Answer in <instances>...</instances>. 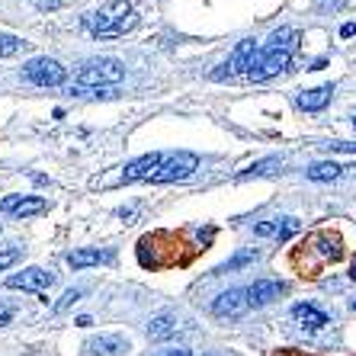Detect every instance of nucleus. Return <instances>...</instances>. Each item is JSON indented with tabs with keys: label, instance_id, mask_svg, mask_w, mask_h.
I'll use <instances>...</instances> for the list:
<instances>
[{
	"label": "nucleus",
	"instance_id": "obj_7",
	"mask_svg": "<svg viewBox=\"0 0 356 356\" xmlns=\"http://www.w3.org/2000/svg\"><path fill=\"white\" fill-rule=\"evenodd\" d=\"M161 161H164V154H158V151H151V154H141V158H135L132 164L119 167V177L109 186H116V183H138V180H151V174L161 167Z\"/></svg>",
	"mask_w": 356,
	"mask_h": 356
},
{
	"label": "nucleus",
	"instance_id": "obj_23",
	"mask_svg": "<svg viewBox=\"0 0 356 356\" xmlns=\"http://www.w3.org/2000/svg\"><path fill=\"white\" fill-rule=\"evenodd\" d=\"M254 234H257V238H280V218H270V222L254 225Z\"/></svg>",
	"mask_w": 356,
	"mask_h": 356
},
{
	"label": "nucleus",
	"instance_id": "obj_13",
	"mask_svg": "<svg viewBox=\"0 0 356 356\" xmlns=\"http://www.w3.org/2000/svg\"><path fill=\"white\" fill-rule=\"evenodd\" d=\"M334 97V87L331 83H324V87H315V90H302L296 97V106L298 109H305V113H321L327 103H331Z\"/></svg>",
	"mask_w": 356,
	"mask_h": 356
},
{
	"label": "nucleus",
	"instance_id": "obj_20",
	"mask_svg": "<svg viewBox=\"0 0 356 356\" xmlns=\"http://www.w3.org/2000/svg\"><path fill=\"white\" fill-rule=\"evenodd\" d=\"M257 260V250L254 248H248V250H238L232 260H225L222 266H218V273H232V270H241V266H248V264H254Z\"/></svg>",
	"mask_w": 356,
	"mask_h": 356
},
{
	"label": "nucleus",
	"instance_id": "obj_11",
	"mask_svg": "<svg viewBox=\"0 0 356 356\" xmlns=\"http://www.w3.org/2000/svg\"><path fill=\"white\" fill-rule=\"evenodd\" d=\"M83 350H87V356H122L129 350V340L119 334H99V337L87 340Z\"/></svg>",
	"mask_w": 356,
	"mask_h": 356
},
{
	"label": "nucleus",
	"instance_id": "obj_18",
	"mask_svg": "<svg viewBox=\"0 0 356 356\" xmlns=\"http://www.w3.org/2000/svg\"><path fill=\"white\" fill-rule=\"evenodd\" d=\"M174 331H177V318L174 315H158V318H151V324H148V337L151 340H167Z\"/></svg>",
	"mask_w": 356,
	"mask_h": 356
},
{
	"label": "nucleus",
	"instance_id": "obj_32",
	"mask_svg": "<svg viewBox=\"0 0 356 356\" xmlns=\"http://www.w3.org/2000/svg\"><path fill=\"white\" fill-rule=\"evenodd\" d=\"M74 324H77V327H90V324H93V321H90V315H81V318H77V321H74Z\"/></svg>",
	"mask_w": 356,
	"mask_h": 356
},
{
	"label": "nucleus",
	"instance_id": "obj_12",
	"mask_svg": "<svg viewBox=\"0 0 356 356\" xmlns=\"http://www.w3.org/2000/svg\"><path fill=\"white\" fill-rule=\"evenodd\" d=\"M286 292L280 280H257L254 286H248V298H250V308H264L270 305L273 298H280Z\"/></svg>",
	"mask_w": 356,
	"mask_h": 356
},
{
	"label": "nucleus",
	"instance_id": "obj_27",
	"mask_svg": "<svg viewBox=\"0 0 356 356\" xmlns=\"http://www.w3.org/2000/svg\"><path fill=\"white\" fill-rule=\"evenodd\" d=\"M327 151H343V154H356V141H327Z\"/></svg>",
	"mask_w": 356,
	"mask_h": 356
},
{
	"label": "nucleus",
	"instance_id": "obj_29",
	"mask_svg": "<svg viewBox=\"0 0 356 356\" xmlns=\"http://www.w3.org/2000/svg\"><path fill=\"white\" fill-rule=\"evenodd\" d=\"M67 0H35V7L39 10H58V7H65Z\"/></svg>",
	"mask_w": 356,
	"mask_h": 356
},
{
	"label": "nucleus",
	"instance_id": "obj_6",
	"mask_svg": "<svg viewBox=\"0 0 356 356\" xmlns=\"http://www.w3.org/2000/svg\"><path fill=\"white\" fill-rule=\"evenodd\" d=\"M257 51L260 49H257V42L254 39H241L238 45H234L232 58L212 71V81H225V77H238V74L248 77V71H250V65H254V55H257Z\"/></svg>",
	"mask_w": 356,
	"mask_h": 356
},
{
	"label": "nucleus",
	"instance_id": "obj_5",
	"mask_svg": "<svg viewBox=\"0 0 356 356\" xmlns=\"http://www.w3.org/2000/svg\"><path fill=\"white\" fill-rule=\"evenodd\" d=\"M23 77L33 87H61L67 81V67L55 58H33L23 65Z\"/></svg>",
	"mask_w": 356,
	"mask_h": 356
},
{
	"label": "nucleus",
	"instance_id": "obj_21",
	"mask_svg": "<svg viewBox=\"0 0 356 356\" xmlns=\"http://www.w3.org/2000/svg\"><path fill=\"white\" fill-rule=\"evenodd\" d=\"M26 42L19 35H10V33H0V58H10V55H17L23 49Z\"/></svg>",
	"mask_w": 356,
	"mask_h": 356
},
{
	"label": "nucleus",
	"instance_id": "obj_34",
	"mask_svg": "<svg viewBox=\"0 0 356 356\" xmlns=\"http://www.w3.org/2000/svg\"><path fill=\"white\" fill-rule=\"evenodd\" d=\"M353 129H356V116H353Z\"/></svg>",
	"mask_w": 356,
	"mask_h": 356
},
{
	"label": "nucleus",
	"instance_id": "obj_14",
	"mask_svg": "<svg viewBox=\"0 0 356 356\" xmlns=\"http://www.w3.org/2000/svg\"><path fill=\"white\" fill-rule=\"evenodd\" d=\"M292 318H296L305 331H321V327H327V315H324L318 305H312V302H298V305L292 308Z\"/></svg>",
	"mask_w": 356,
	"mask_h": 356
},
{
	"label": "nucleus",
	"instance_id": "obj_9",
	"mask_svg": "<svg viewBox=\"0 0 356 356\" xmlns=\"http://www.w3.org/2000/svg\"><path fill=\"white\" fill-rule=\"evenodd\" d=\"M250 312V298L248 289H228L212 302V315L216 318H241Z\"/></svg>",
	"mask_w": 356,
	"mask_h": 356
},
{
	"label": "nucleus",
	"instance_id": "obj_8",
	"mask_svg": "<svg viewBox=\"0 0 356 356\" xmlns=\"http://www.w3.org/2000/svg\"><path fill=\"white\" fill-rule=\"evenodd\" d=\"M51 282H55V276H51L49 270H42V266H26L23 273L7 276V289H23V292H39V296H45Z\"/></svg>",
	"mask_w": 356,
	"mask_h": 356
},
{
	"label": "nucleus",
	"instance_id": "obj_17",
	"mask_svg": "<svg viewBox=\"0 0 356 356\" xmlns=\"http://www.w3.org/2000/svg\"><path fill=\"white\" fill-rule=\"evenodd\" d=\"M343 170H347V167L334 164V161H318V164H312L305 170V177L308 180H315V183H327V180H337Z\"/></svg>",
	"mask_w": 356,
	"mask_h": 356
},
{
	"label": "nucleus",
	"instance_id": "obj_4",
	"mask_svg": "<svg viewBox=\"0 0 356 356\" xmlns=\"http://www.w3.org/2000/svg\"><path fill=\"white\" fill-rule=\"evenodd\" d=\"M199 167V158L193 151H177V154H164L161 167L151 174V183H174L193 177V170Z\"/></svg>",
	"mask_w": 356,
	"mask_h": 356
},
{
	"label": "nucleus",
	"instance_id": "obj_25",
	"mask_svg": "<svg viewBox=\"0 0 356 356\" xmlns=\"http://www.w3.org/2000/svg\"><path fill=\"white\" fill-rule=\"evenodd\" d=\"M347 3L350 0H318V10H321V13H340Z\"/></svg>",
	"mask_w": 356,
	"mask_h": 356
},
{
	"label": "nucleus",
	"instance_id": "obj_31",
	"mask_svg": "<svg viewBox=\"0 0 356 356\" xmlns=\"http://www.w3.org/2000/svg\"><path fill=\"white\" fill-rule=\"evenodd\" d=\"M158 356H193L190 350H167V353H158Z\"/></svg>",
	"mask_w": 356,
	"mask_h": 356
},
{
	"label": "nucleus",
	"instance_id": "obj_15",
	"mask_svg": "<svg viewBox=\"0 0 356 356\" xmlns=\"http://www.w3.org/2000/svg\"><path fill=\"white\" fill-rule=\"evenodd\" d=\"M67 266L74 270H83V266H97V264H109L113 260V250H99V248H81L67 254Z\"/></svg>",
	"mask_w": 356,
	"mask_h": 356
},
{
	"label": "nucleus",
	"instance_id": "obj_24",
	"mask_svg": "<svg viewBox=\"0 0 356 356\" xmlns=\"http://www.w3.org/2000/svg\"><path fill=\"white\" fill-rule=\"evenodd\" d=\"M19 257H23V250H19V248H7V250H0V273H3V270H10V266L17 264Z\"/></svg>",
	"mask_w": 356,
	"mask_h": 356
},
{
	"label": "nucleus",
	"instance_id": "obj_2",
	"mask_svg": "<svg viewBox=\"0 0 356 356\" xmlns=\"http://www.w3.org/2000/svg\"><path fill=\"white\" fill-rule=\"evenodd\" d=\"M83 29L97 39H116V35H125L138 23L135 17V10L129 0H106L99 10H90V13H83L81 17Z\"/></svg>",
	"mask_w": 356,
	"mask_h": 356
},
{
	"label": "nucleus",
	"instance_id": "obj_22",
	"mask_svg": "<svg viewBox=\"0 0 356 356\" xmlns=\"http://www.w3.org/2000/svg\"><path fill=\"white\" fill-rule=\"evenodd\" d=\"M81 298H83V289H67L65 296H61L58 302H55V308H51V312H55V315H61L65 308H71L74 302H81Z\"/></svg>",
	"mask_w": 356,
	"mask_h": 356
},
{
	"label": "nucleus",
	"instance_id": "obj_26",
	"mask_svg": "<svg viewBox=\"0 0 356 356\" xmlns=\"http://www.w3.org/2000/svg\"><path fill=\"white\" fill-rule=\"evenodd\" d=\"M296 232H298V222H296V218H282V222H280V241H289Z\"/></svg>",
	"mask_w": 356,
	"mask_h": 356
},
{
	"label": "nucleus",
	"instance_id": "obj_28",
	"mask_svg": "<svg viewBox=\"0 0 356 356\" xmlns=\"http://www.w3.org/2000/svg\"><path fill=\"white\" fill-rule=\"evenodd\" d=\"M13 318H17V308L7 305V302H0V327H3V324H10Z\"/></svg>",
	"mask_w": 356,
	"mask_h": 356
},
{
	"label": "nucleus",
	"instance_id": "obj_35",
	"mask_svg": "<svg viewBox=\"0 0 356 356\" xmlns=\"http://www.w3.org/2000/svg\"><path fill=\"white\" fill-rule=\"evenodd\" d=\"M353 308H356V298H353Z\"/></svg>",
	"mask_w": 356,
	"mask_h": 356
},
{
	"label": "nucleus",
	"instance_id": "obj_19",
	"mask_svg": "<svg viewBox=\"0 0 356 356\" xmlns=\"http://www.w3.org/2000/svg\"><path fill=\"white\" fill-rule=\"evenodd\" d=\"M282 167V158H264L257 161V164H250L248 170H241L238 180H250V177H266V174H273V170H280Z\"/></svg>",
	"mask_w": 356,
	"mask_h": 356
},
{
	"label": "nucleus",
	"instance_id": "obj_1",
	"mask_svg": "<svg viewBox=\"0 0 356 356\" xmlns=\"http://www.w3.org/2000/svg\"><path fill=\"white\" fill-rule=\"evenodd\" d=\"M298 42H302L298 29H276V33L266 39L264 49L254 55L248 81H266V77H276L280 71H286V67L292 65V55L298 51Z\"/></svg>",
	"mask_w": 356,
	"mask_h": 356
},
{
	"label": "nucleus",
	"instance_id": "obj_10",
	"mask_svg": "<svg viewBox=\"0 0 356 356\" xmlns=\"http://www.w3.org/2000/svg\"><path fill=\"white\" fill-rule=\"evenodd\" d=\"M49 209V202L42 196H7L0 199V212H7L13 218H29V216H42Z\"/></svg>",
	"mask_w": 356,
	"mask_h": 356
},
{
	"label": "nucleus",
	"instance_id": "obj_3",
	"mask_svg": "<svg viewBox=\"0 0 356 356\" xmlns=\"http://www.w3.org/2000/svg\"><path fill=\"white\" fill-rule=\"evenodd\" d=\"M122 77H125V65L119 58H90L81 65V71L74 74V83L67 87V93H74V97H90L93 90L116 87Z\"/></svg>",
	"mask_w": 356,
	"mask_h": 356
},
{
	"label": "nucleus",
	"instance_id": "obj_33",
	"mask_svg": "<svg viewBox=\"0 0 356 356\" xmlns=\"http://www.w3.org/2000/svg\"><path fill=\"white\" fill-rule=\"evenodd\" d=\"M350 280H356V257H353V266H350Z\"/></svg>",
	"mask_w": 356,
	"mask_h": 356
},
{
	"label": "nucleus",
	"instance_id": "obj_16",
	"mask_svg": "<svg viewBox=\"0 0 356 356\" xmlns=\"http://www.w3.org/2000/svg\"><path fill=\"white\" fill-rule=\"evenodd\" d=\"M312 248H315L324 260H340V257H343V244H340L337 234H327V232H324V234H315Z\"/></svg>",
	"mask_w": 356,
	"mask_h": 356
},
{
	"label": "nucleus",
	"instance_id": "obj_30",
	"mask_svg": "<svg viewBox=\"0 0 356 356\" xmlns=\"http://www.w3.org/2000/svg\"><path fill=\"white\" fill-rule=\"evenodd\" d=\"M340 35H343V39L356 35V23H343V26H340Z\"/></svg>",
	"mask_w": 356,
	"mask_h": 356
}]
</instances>
